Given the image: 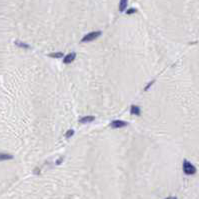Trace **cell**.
Listing matches in <instances>:
<instances>
[{
	"label": "cell",
	"instance_id": "cell-1",
	"mask_svg": "<svg viewBox=\"0 0 199 199\" xmlns=\"http://www.w3.org/2000/svg\"><path fill=\"white\" fill-rule=\"evenodd\" d=\"M182 166H183V172L186 175H193V174L196 173V167L192 163H190L189 161L184 160Z\"/></svg>",
	"mask_w": 199,
	"mask_h": 199
},
{
	"label": "cell",
	"instance_id": "cell-2",
	"mask_svg": "<svg viewBox=\"0 0 199 199\" xmlns=\"http://www.w3.org/2000/svg\"><path fill=\"white\" fill-rule=\"evenodd\" d=\"M101 35V31H93L88 33L87 35H85L83 38L81 39V42H89V41H93V40L97 39L99 36Z\"/></svg>",
	"mask_w": 199,
	"mask_h": 199
},
{
	"label": "cell",
	"instance_id": "cell-3",
	"mask_svg": "<svg viewBox=\"0 0 199 199\" xmlns=\"http://www.w3.org/2000/svg\"><path fill=\"white\" fill-rule=\"evenodd\" d=\"M127 125H128V123L126 122V121H122V120H114L110 123V127H112L114 129L122 128V127H125V126H127Z\"/></svg>",
	"mask_w": 199,
	"mask_h": 199
},
{
	"label": "cell",
	"instance_id": "cell-4",
	"mask_svg": "<svg viewBox=\"0 0 199 199\" xmlns=\"http://www.w3.org/2000/svg\"><path fill=\"white\" fill-rule=\"evenodd\" d=\"M75 57H76V53L75 52H72V53H69L68 55H66L65 57L63 59V63L65 64H68V63H71L72 61L74 60Z\"/></svg>",
	"mask_w": 199,
	"mask_h": 199
},
{
	"label": "cell",
	"instance_id": "cell-5",
	"mask_svg": "<svg viewBox=\"0 0 199 199\" xmlns=\"http://www.w3.org/2000/svg\"><path fill=\"white\" fill-rule=\"evenodd\" d=\"M130 112H131V114L137 115V116H139V115L141 114V110H140V108H139L138 106H136V105H132V106H131Z\"/></svg>",
	"mask_w": 199,
	"mask_h": 199
},
{
	"label": "cell",
	"instance_id": "cell-6",
	"mask_svg": "<svg viewBox=\"0 0 199 199\" xmlns=\"http://www.w3.org/2000/svg\"><path fill=\"white\" fill-rule=\"evenodd\" d=\"M10 159H13V155L8 154V153H0V161H5Z\"/></svg>",
	"mask_w": 199,
	"mask_h": 199
},
{
	"label": "cell",
	"instance_id": "cell-7",
	"mask_svg": "<svg viewBox=\"0 0 199 199\" xmlns=\"http://www.w3.org/2000/svg\"><path fill=\"white\" fill-rule=\"evenodd\" d=\"M94 119H95V117L94 116H85V117L80 118L79 122L80 123H88V122H92Z\"/></svg>",
	"mask_w": 199,
	"mask_h": 199
},
{
	"label": "cell",
	"instance_id": "cell-8",
	"mask_svg": "<svg viewBox=\"0 0 199 199\" xmlns=\"http://www.w3.org/2000/svg\"><path fill=\"white\" fill-rule=\"evenodd\" d=\"M126 6H127V1H126V0H121L119 3V11L123 12L125 10Z\"/></svg>",
	"mask_w": 199,
	"mask_h": 199
},
{
	"label": "cell",
	"instance_id": "cell-9",
	"mask_svg": "<svg viewBox=\"0 0 199 199\" xmlns=\"http://www.w3.org/2000/svg\"><path fill=\"white\" fill-rule=\"evenodd\" d=\"M49 57H52V58H61L63 56V53L62 52H55V53H50V54H48Z\"/></svg>",
	"mask_w": 199,
	"mask_h": 199
},
{
	"label": "cell",
	"instance_id": "cell-10",
	"mask_svg": "<svg viewBox=\"0 0 199 199\" xmlns=\"http://www.w3.org/2000/svg\"><path fill=\"white\" fill-rule=\"evenodd\" d=\"M15 44L17 45V46H20V47H23V48H29L30 47L29 45L25 44V43H23V42H20V41H16Z\"/></svg>",
	"mask_w": 199,
	"mask_h": 199
},
{
	"label": "cell",
	"instance_id": "cell-11",
	"mask_svg": "<svg viewBox=\"0 0 199 199\" xmlns=\"http://www.w3.org/2000/svg\"><path fill=\"white\" fill-rule=\"evenodd\" d=\"M74 134V130L73 129H70V130H68L67 132L65 133V137H67V138H69V137H71L72 135Z\"/></svg>",
	"mask_w": 199,
	"mask_h": 199
},
{
	"label": "cell",
	"instance_id": "cell-12",
	"mask_svg": "<svg viewBox=\"0 0 199 199\" xmlns=\"http://www.w3.org/2000/svg\"><path fill=\"white\" fill-rule=\"evenodd\" d=\"M136 12V9H134V8H130V9H128L127 10V14L128 15H130V14H132V13H135Z\"/></svg>",
	"mask_w": 199,
	"mask_h": 199
},
{
	"label": "cell",
	"instance_id": "cell-13",
	"mask_svg": "<svg viewBox=\"0 0 199 199\" xmlns=\"http://www.w3.org/2000/svg\"><path fill=\"white\" fill-rule=\"evenodd\" d=\"M153 82H154V81H151V82L149 83V84H147V85H146V87L144 88V90H145V91H146V90H148V88H149L150 86H151L152 84H153Z\"/></svg>",
	"mask_w": 199,
	"mask_h": 199
},
{
	"label": "cell",
	"instance_id": "cell-14",
	"mask_svg": "<svg viewBox=\"0 0 199 199\" xmlns=\"http://www.w3.org/2000/svg\"><path fill=\"white\" fill-rule=\"evenodd\" d=\"M40 173V170L38 168H35L34 169V174H39Z\"/></svg>",
	"mask_w": 199,
	"mask_h": 199
},
{
	"label": "cell",
	"instance_id": "cell-15",
	"mask_svg": "<svg viewBox=\"0 0 199 199\" xmlns=\"http://www.w3.org/2000/svg\"><path fill=\"white\" fill-rule=\"evenodd\" d=\"M61 162H62V158H59V160L56 161V164H57V165H59V164H60Z\"/></svg>",
	"mask_w": 199,
	"mask_h": 199
},
{
	"label": "cell",
	"instance_id": "cell-16",
	"mask_svg": "<svg viewBox=\"0 0 199 199\" xmlns=\"http://www.w3.org/2000/svg\"><path fill=\"white\" fill-rule=\"evenodd\" d=\"M166 199H172L171 197H168V198H166Z\"/></svg>",
	"mask_w": 199,
	"mask_h": 199
},
{
	"label": "cell",
	"instance_id": "cell-17",
	"mask_svg": "<svg viewBox=\"0 0 199 199\" xmlns=\"http://www.w3.org/2000/svg\"><path fill=\"white\" fill-rule=\"evenodd\" d=\"M172 199H177V198H176V197H173V198H172Z\"/></svg>",
	"mask_w": 199,
	"mask_h": 199
}]
</instances>
